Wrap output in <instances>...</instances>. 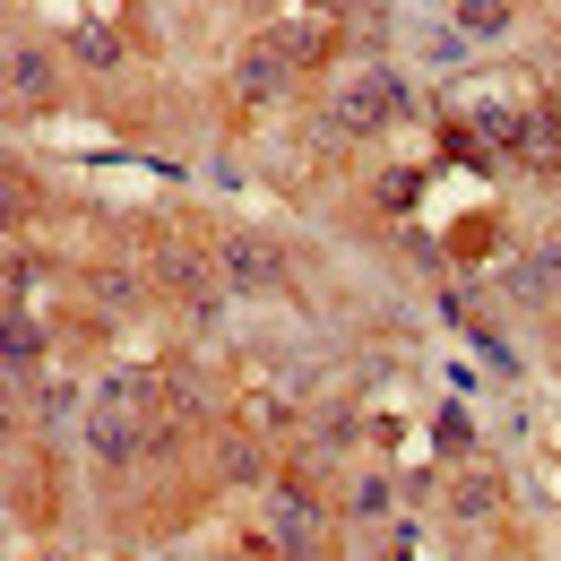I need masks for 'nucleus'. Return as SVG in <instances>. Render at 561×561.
Returning <instances> with one entry per match:
<instances>
[{
    "instance_id": "1",
    "label": "nucleus",
    "mask_w": 561,
    "mask_h": 561,
    "mask_svg": "<svg viewBox=\"0 0 561 561\" xmlns=\"http://www.w3.org/2000/svg\"><path fill=\"white\" fill-rule=\"evenodd\" d=\"M216 260H225V277L251 285V294H285V285H294V268H285V251L268 242V233H225Z\"/></svg>"
},
{
    "instance_id": "2",
    "label": "nucleus",
    "mask_w": 561,
    "mask_h": 561,
    "mask_svg": "<svg viewBox=\"0 0 561 561\" xmlns=\"http://www.w3.org/2000/svg\"><path fill=\"white\" fill-rule=\"evenodd\" d=\"M139 432H147V415H139V407H122V398H104V407L87 415V449L122 467V458H139Z\"/></svg>"
},
{
    "instance_id": "3",
    "label": "nucleus",
    "mask_w": 561,
    "mask_h": 561,
    "mask_svg": "<svg viewBox=\"0 0 561 561\" xmlns=\"http://www.w3.org/2000/svg\"><path fill=\"white\" fill-rule=\"evenodd\" d=\"M294 61H302L294 35H260V44L242 53V95H277L285 78H294Z\"/></svg>"
},
{
    "instance_id": "4",
    "label": "nucleus",
    "mask_w": 561,
    "mask_h": 561,
    "mask_svg": "<svg viewBox=\"0 0 561 561\" xmlns=\"http://www.w3.org/2000/svg\"><path fill=\"white\" fill-rule=\"evenodd\" d=\"M389 104H398V95H389V78H354L346 95H337V130H380V122H389Z\"/></svg>"
},
{
    "instance_id": "5",
    "label": "nucleus",
    "mask_w": 561,
    "mask_h": 561,
    "mask_svg": "<svg viewBox=\"0 0 561 561\" xmlns=\"http://www.w3.org/2000/svg\"><path fill=\"white\" fill-rule=\"evenodd\" d=\"M277 536H285V545H302V553L320 545V510H311L302 492H277Z\"/></svg>"
},
{
    "instance_id": "6",
    "label": "nucleus",
    "mask_w": 561,
    "mask_h": 561,
    "mask_svg": "<svg viewBox=\"0 0 561 561\" xmlns=\"http://www.w3.org/2000/svg\"><path fill=\"white\" fill-rule=\"evenodd\" d=\"M44 53H35V44H26V53H9V87H18V95H44Z\"/></svg>"
},
{
    "instance_id": "7",
    "label": "nucleus",
    "mask_w": 561,
    "mask_h": 561,
    "mask_svg": "<svg viewBox=\"0 0 561 561\" xmlns=\"http://www.w3.org/2000/svg\"><path fill=\"white\" fill-rule=\"evenodd\" d=\"M492 501H501V484H492V476H467V484H458V518H492Z\"/></svg>"
},
{
    "instance_id": "8",
    "label": "nucleus",
    "mask_w": 561,
    "mask_h": 561,
    "mask_svg": "<svg viewBox=\"0 0 561 561\" xmlns=\"http://www.w3.org/2000/svg\"><path fill=\"white\" fill-rule=\"evenodd\" d=\"M78 53H87V61H122V35H113V26H78Z\"/></svg>"
},
{
    "instance_id": "9",
    "label": "nucleus",
    "mask_w": 561,
    "mask_h": 561,
    "mask_svg": "<svg viewBox=\"0 0 561 561\" xmlns=\"http://www.w3.org/2000/svg\"><path fill=\"white\" fill-rule=\"evenodd\" d=\"M527 285H536V294H561V242H553V251H536V268H527Z\"/></svg>"
}]
</instances>
